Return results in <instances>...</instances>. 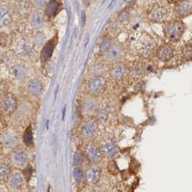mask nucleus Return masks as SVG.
Returning <instances> with one entry per match:
<instances>
[{
	"mask_svg": "<svg viewBox=\"0 0 192 192\" xmlns=\"http://www.w3.org/2000/svg\"><path fill=\"white\" fill-rule=\"evenodd\" d=\"M184 30V27L179 22H172L164 27L165 37L169 40L176 41L182 37Z\"/></svg>",
	"mask_w": 192,
	"mask_h": 192,
	"instance_id": "f257e3e1",
	"label": "nucleus"
},
{
	"mask_svg": "<svg viewBox=\"0 0 192 192\" xmlns=\"http://www.w3.org/2000/svg\"><path fill=\"white\" fill-rule=\"evenodd\" d=\"M155 46H156V44L152 39L145 37L140 39V41L139 42L138 50L142 55L148 56L153 51Z\"/></svg>",
	"mask_w": 192,
	"mask_h": 192,
	"instance_id": "f03ea898",
	"label": "nucleus"
},
{
	"mask_svg": "<svg viewBox=\"0 0 192 192\" xmlns=\"http://www.w3.org/2000/svg\"><path fill=\"white\" fill-rule=\"evenodd\" d=\"M89 90L93 94H98L101 93L105 86V82L100 76L94 77L89 81Z\"/></svg>",
	"mask_w": 192,
	"mask_h": 192,
	"instance_id": "7ed1b4c3",
	"label": "nucleus"
},
{
	"mask_svg": "<svg viewBox=\"0 0 192 192\" xmlns=\"http://www.w3.org/2000/svg\"><path fill=\"white\" fill-rule=\"evenodd\" d=\"M86 154L87 158L91 162L96 163L101 160L102 153L99 148L95 145H88L86 148Z\"/></svg>",
	"mask_w": 192,
	"mask_h": 192,
	"instance_id": "20e7f679",
	"label": "nucleus"
},
{
	"mask_svg": "<svg viewBox=\"0 0 192 192\" xmlns=\"http://www.w3.org/2000/svg\"><path fill=\"white\" fill-rule=\"evenodd\" d=\"M173 56V50L169 45H163L158 50L157 58L161 61H169Z\"/></svg>",
	"mask_w": 192,
	"mask_h": 192,
	"instance_id": "39448f33",
	"label": "nucleus"
},
{
	"mask_svg": "<svg viewBox=\"0 0 192 192\" xmlns=\"http://www.w3.org/2000/svg\"><path fill=\"white\" fill-rule=\"evenodd\" d=\"M2 143L4 147H5L6 148H12L17 145L18 138L13 133L7 132L2 136Z\"/></svg>",
	"mask_w": 192,
	"mask_h": 192,
	"instance_id": "423d86ee",
	"label": "nucleus"
},
{
	"mask_svg": "<svg viewBox=\"0 0 192 192\" xmlns=\"http://www.w3.org/2000/svg\"><path fill=\"white\" fill-rule=\"evenodd\" d=\"M97 132V125L96 123L93 121L87 122L82 127L83 135L86 138H91L94 137Z\"/></svg>",
	"mask_w": 192,
	"mask_h": 192,
	"instance_id": "0eeeda50",
	"label": "nucleus"
},
{
	"mask_svg": "<svg viewBox=\"0 0 192 192\" xmlns=\"http://www.w3.org/2000/svg\"><path fill=\"white\" fill-rule=\"evenodd\" d=\"M192 10V3L189 0H184L182 1L177 5L176 12L181 16L185 17L190 15Z\"/></svg>",
	"mask_w": 192,
	"mask_h": 192,
	"instance_id": "6e6552de",
	"label": "nucleus"
},
{
	"mask_svg": "<svg viewBox=\"0 0 192 192\" xmlns=\"http://www.w3.org/2000/svg\"><path fill=\"white\" fill-rule=\"evenodd\" d=\"M86 179L90 184H94L100 179V171L97 168L91 167L86 172Z\"/></svg>",
	"mask_w": 192,
	"mask_h": 192,
	"instance_id": "1a4fd4ad",
	"label": "nucleus"
},
{
	"mask_svg": "<svg viewBox=\"0 0 192 192\" xmlns=\"http://www.w3.org/2000/svg\"><path fill=\"white\" fill-rule=\"evenodd\" d=\"M17 106V100L14 95L9 94L5 97L2 102V106L4 111L10 112L15 110Z\"/></svg>",
	"mask_w": 192,
	"mask_h": 192,
	"instance_id": "9d476101",
	"label": "nucleus"
},
{
	"mask_svg": "<svg viewBox=\"0 0 192 192\" xmlns=\"http://www.w3.org/2000/svg\"><path fill=\"white\" fill-rule=\"evenodd\" d=\"M12 160L13 162L17 166L22 167L25 165L27 163V154L25 153V151L23 150H17V151L15 152L12 155Z\"/></svg>",
	"mask_w": 192,
	"mask_h": 192,
	"instance_id": "9b49d317",
	"label": "nucleus"
},
{
	"mask_svg": "<svg viewBox=\"0 0 192 192\" xmlns=\"http://www.w3.org/2000/svg\"><path fill=\"white\" fill-rule=\"evenodd\" d=\"M12 21V17L9 10L4 6H0V27L10 25Z\"/></svg>",
	"mask_w": 192,
	"mask_h": 192,
	"instance_id": "f8f14e48",
	"label": "nucleus"
},
{
	"mask_svg": "<svg viewBox=\"0 0 192 192\" xmlns=\"http://www.w3.org/2000/svg\"><path fill=\"white\" fill-rule=\"evenodd\" d=\"M29 92L34 97H38L42 91V84L38 79H32L28 84Z\"/></svg>",
	"mask_w": 192,
	"mask_h": 192,
	"instance_id": "ddd939ff",
	"label": "nucleus"
},
{
	"mask_svg": "<svg viewBox=\"0 0 192 192\" xmlns=\"http://www.w3.org/2000/svg\"><path fill=\"white\" fill-rule=\"evenodd\" d=\"M13 74L17 81L23 82L27 76V69L23 65H17L13 69Z\"/></svg>",
	"mask_w": 192,
	"mask_h": 192,
	"instance_id": "4468645a",
	"label": "nucleus"
},
{
	"mask_svg": "<svg viewBox=\"0 0 192 192\" xmlns=\"http://www.w3.org/2000/svg\"><path fill=\"white\" fill-rule=\"evenodd\" d=\"M166 17V12L162 7H158L150 15V19L156 23H160L164 20Z\"/></svg>",
	"mask_w": 192,
	"mask_h": 192,
	"instance_id": "2eb2a0df",
	"label": "nucleus"
},
{
	"mask_svg": "<svg viewBox=\"0 0 192 192\" xmlns=\"http://www.w3.org/2000/svg\"><path fill=\"white\" fill-rule=\"evenodd\" d=\"M10 183L13 188L20 189L24 185L23 177L19 173H13L10 178Z\"/></svg>",
	"mask_w": 192,
	"mask_h": 192,
	"instance_id": "dca6fc26",
	"label": "nucleus"
},
{
	"mask_svg": "<svg viewBox=\"0 0 192 192\" xmlns=\"http://www.w3.org/2000/svg\"><path fill=\"white\" fill-rule=\"evenodd\" d=\"M53 50H54V45L53 43L50 42L45 45V47L43 48V49L42 50V52H41L40 58L42 61L43 62L46 61L48 60L49 58L51 57L52 54H53Z\"/></svg>",
	"mask_w": 192,
	"mask_h": 192,
	"instance_id": "f3484780",
	"label": "nucleus"
},
{
	"mask_svg": "<svg viewBox=\"0 0 192 192\" xmlns=\"http://www.w3.org/2000/svg\"><path fill=\"white\" fill-rule=\"evenodd\" d=\"M103 150L104 152H105L106 156L110 158H113V157L116 156L118 153L119 150L118 148L115 143H112V142H108L105 145L103 146Z\"/></svg>",
	"mask_w": 192,
	"mask_h": 192,
	"instance_id": "a211bd4d",
	"label": "nucleus"
},
{
	"mask_svg": "<svg viewBox=\"0 0 192 192\" xmlns=\"http://www.w3.org/2000/svg\"><path fill=\"white\" fill-rule=\"evenodd\" d=\"M126 72H127V69H126L125 65H116L111 71V76L115 79H120V78L125 76Z\"/></svg>",
	"mask_w": 192,
	"mask_h": 192,
	"instance_id": "6ab92c4d",
	"label": "nucleus"
},
{
	"mask_svg": "<svg viewBox=\"0 0 192 192\" xmlns=\"http://www.w3.org/2000/svg\"><path fill=\"white\" fill-rule=\"evenodd\" d=\"M107 53V60L110 62H115L119 57V56H120L121 48L119 45H115L112 48L110 47V48Z\"/></svg>",
	"mask_w": 192,
	"mask_h": 192,
	"instance_id": "aec40b11",
	"label": "nucleus"
},
{
	"mask_svg": "<svg viewBox=\"0 0 192 192\" xmlns=\"http://www.w3.org/2000/svg\"><path fill=\"white\" fill-rule=\"evenodd\" d=\"M60 5L56 0H51L50 2L48 5L45 13L48 17H53L57 14L58 10H59Z\"/></svg>",
	"mask_w": 192,
	"mask_h": 192,
	"instance_id": "412c9836",
	"label": "nucleus"
},
{
	"mask_svg": "<svg viewBox=\"0 0 192 192\" xmlns=\"http://www.w3.org/2000/svg\"><path fill=\"white\" fill-rule=\"evenodd\" d=\"M17 50L19 53L24 56H30L32 53V48L24 42H19L17 45Z\"/></svg>",
	"mask_w": 192,
	"mask_h": 192,
	"instance_id": "4be33fe9",
	"label": "nucleus"
},
{
	"mask_svg": "<svg viewBox=\"0 0 192 192\" xmlns=\"http://www.w3.org/2000/svg\"><path fill=\"white\" fill-rule=\"evenodd\" d=\"M104 72V65L102 64H95L91 65L90 68V73L94 77L101 76Z\"/></svg>",
	"mask_w": 192,
	"mask_h": 192,
	"instance_id": "5701e85b",
	"label": "nucleus"
},
{
	"mask_svg": "<svg viewBox=\"0 0 192 192\" xmlns=\"http://www.w3.org/2000/svg\"><path fill=\"white\" fill-rule=\"evenodd\" d=\"M23 140L25 145L28 146V147L32 145V143H33V136H32V132L30 126L27 127V130H25V133H24Z\"/></svg>",
	"mask_w": 192,
	"mask_h": 192,
	"instance_id": "b1692460",
	"label": "nucleus"
},
{
	"mask_svg": "<svg viewBox=\"0 0 192 192\" xmlns=\"http://www.w3.org/2000/svg\"><path fill=\"white\" fill-rule=\"evenodd\" d=\"M97 107V103L94 99H88L85 102L84 104V112L86 113H91L95 110Z\"/></svg>",
	"mask_w": 192,
	"mask_h": 192,
	"instance_id": "393cba45",
	"label": "nucleus"
},
{
	"mask_svg": "<svg viewBox=\"0 0 192 192\" xmlns=\"http://www.w3.org/2000/svg\"><path fill=\"white\" fill-rule=\"evenodd\" d=\"M10 174V167L6 163L0 164V180L4 181Z\"/></svg>",
	"mask_w": 192,
	"mask_h": 192,
	"instance_id": "a878e982",
	"label": "nucleus"
},
{
	"mask_svg": "<svg viewBox=\"0 0 192 192\" xmlns=\"http://www.w3.org/2000/svg\"><path fill=\"white\" fill-rule=\"evenodd\" d=\"M107 169L108 171L110 172L111 174H112V175H115V174L118 173L119 171L118 165H117L116 161H111L109 162L107 165Z\"/></svg>",
	"mask_w": 192,
	"mask_h": 192,
	"instance_id": "bb28decb",
	"label": "nucleus"
},
{
	"mask_svg": "<svg viewBox=\"0 0 192 192\" xmlns=\"http://www.w3.org/2000/svg\"><path fill=\"white\" fill-rule=\"evenodd\" d=\"M111 47L110 44V41L106 39V40H104L102 41V43H101V45H100L99 48V52L102 55H104L106 53H107L109 50H110Z\"/></svg>",
	"mask_w": 192,
	"mask_h": 192,
	"instance_id": "cd10ccee",
	"label": "nucleus"
},
{
	"mask_svg": "<svg viewBox=\"0 0 192 192\" xmlns=\"http://www.w3.org/2000/svg\"><path fill=\"white\" fill-rule=\"evenodd\" d=\"M73 176L75 179L78 182H81L84 177V172L83 170L79 167H76L73 171Z\"/></svg>",
	"mask_w": 192,
	"mask_h": 192,
	"instance_id": "c85d7f7f",
	"label": "nucleus"
},
{
	"mask_svg": "<svg viewBox=\"0 0 192 192\" xmlns=\"http://www.w3.org/2000/svg\"><path fill=\"white\" fill-rule=\"evenodd\" d=\"M73 162L74 164L76 165H81L83 162H84V157L81 152L79 151H76L74 154L73 157Z\"/></svg>",
	"mask_w": 192,
	"mask_h": 192,
	"instance_id": "c756f323",
	"label": "nucleus"
},
{
	"mask_svg": "<svg viewBox=\"0 0 192 192\" xmlns=\"http://www.w3.org/2000/svg\"><path fill=\"white\" fill-rule=\"evenodd\" d=\"M32 24L34 27H39L42 24V17L39 14H35L32 18Z\"/></svg>",
	"mask_w": 192,
	"mask_h": 192,
	"instance_id": "7c9ffc66",
	"label": "nucleus"
},
{
	"mask_svg": "<svg viewBox=\"0 0 192 192\" xmlns=\"http://www.w3.org/2000/svg\"><path fill=\"white\" fill-rule=\"evenodd\" d=\"M32 168L30 165H28L26 167V169L24 170L23 175L26 178V180L29 181L30 177L32 176Z\"/></svg>",
	"mask_w": 192,
	"mask_h": 192,
	"instance_id": "2f4dec72",
	"label": "nucleus"
},
{
	"mask_svg": "<svg viewBox=\"0 0 192 192\" xmlns=\"http://www.w3.org/2000/svg\"><path fill=\"white\" fill-rule=\"evenodd\" d=\"M183 52H184V55L185 57H186V58L190 60L191 58V53H192L191 45H186V46L184 48V51Z\"/></svg>",
	"mask_w": 192,
	"mask_h": 192,
	"instance_id": "473e14b6",
	"label": "nucleus"
},
{
	"mask_svg": "<svg viewBox=\"0 0 192 192\" xmlns=\"http://www.w3.org/2000/svg\"><path fill=\"white\" fill-rule=\"evenodd\" d=\"M107 115H108V111L106 110L105 108L102 109V110L99 112V113H98V118H99L100 120H104V119H106V117H107Z\"/></svg>",
	"mask_w": 192,
	"mask_h": 192,
	"instance_id": "72a5a7b5",
	"label": "nucleus"
},
{
	"mask_svg": "<svg viewBox=\"0 0 192 192\" xmlns=\"http://www.w3.org/2000/svg\"><path fill=\"white\" fill-rule=\"evenodd\" d=\"M44 40V38H43L42 34H38L35 37V43L37 45H41Z\"/></svg>",
	"mask_w": 192,
	"mask_h": 192,
	"instance_id": "f704fd0d",
	"label": "nucleus"
},
{
	"mask_svg": "<svg viewBox=\"0 0 192 192\" xmlns=\"http://www.w3.org/2000/svg\"><path fill=\"white\" fill-rule=\"evenodd\" d=\"M128 17H129L128 15L126 12H123L120 15H119V19H120V20L123 22V23H124V22H125V21H127L128 19Z\"/></svg>",
	"mask_w": 192,
	"mask_h": 192,
	"instance_id": "c9c22d12",
	"label": "nucleus"
},
{
	"mask_svg": "<svg viewBox=\"0 0 192 192\" xmlns=\"http://www.w3.org/2000/svg\"><path fill=\"white\" fill-rule=\"evenodd\" d=\"M168 2L171 4H176L179 2V0H168Z\"/></svg>",
	"mask_w": 192,
	"mask_h": 192,
	"instance_id": "e433bc0d",
	"label": "nucleus"
},
{
	"mask_svg": "<svg viewBox=\"0 0 192 192\" xmlns=\"http://www.w3.org/2000/svg\"><path fill=\"white\" fill-rule=\"evenodd\" d=\"M115 2H116V0H113L112 3H111V4H110V6H113V5H114V4H115Z\"/></svg>",
	"mask_w": 192,
	"mask_h": 192,
	"instance_id": "4c0bfd02",
	"label": "nucleus"
}]
</instances>
